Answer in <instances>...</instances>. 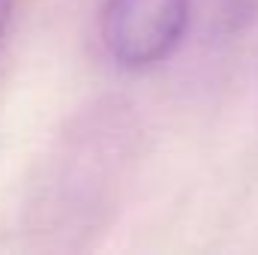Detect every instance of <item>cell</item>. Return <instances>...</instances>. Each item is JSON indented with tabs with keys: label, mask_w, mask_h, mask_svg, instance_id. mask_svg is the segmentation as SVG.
<instances>
[{
	"label": "cell",
	"mask_w": 258,
	"mask_h": 255,
	"mask_svg": "<svg viewBox=\"0 0 258 255\" xmlns=\"http://www.w3.org/2000/svg\"><path fill=\"white\" fill-rule=\"evenodd\" d=\"M192 0H105L99 36L105 54L129 72L165 63L186 39Z\"/></svg>",
	"instance_id": "1"
},
{
	"label": "cell",
	"mask_w": 258,
	"mask_h": 255,
	"mask_svg": "<svg viewBox=\"0 0 258 255\" xmlns=\"http://www.w3.org/2000/svg\"><path fill=\"white\" fill-rule=\"evenodd\" d=\"M15 6H18V0H0V45H3V36H6V30L12 24Z\"/></svg>",
	"instance_id": "2"
}]
</instances>
